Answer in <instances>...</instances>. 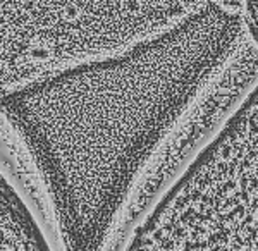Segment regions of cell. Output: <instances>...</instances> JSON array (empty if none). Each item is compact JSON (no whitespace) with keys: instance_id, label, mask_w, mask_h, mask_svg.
<instances>
[{"instance_id":"1","label":"cell","mask_w":258,"mask_h":251,"mask_svg":"<svg viewBox=\"0 0 258 251\" xmlns=\"http://www.w3.org/2000/svg\"><path fill=\"white\" fill-rule=\"evenodd\" d=\"M248 36L243 10L206 0L165 30L0 96L35 167L57 251H115L157 151Z\"/></svg>"},{"instance_id":"2","label":"cell","mask_w":258,"mask_h":251,"mask_svg":"<svg viewBox=\"0 0 258 251\" xmlns=\"http://www.w3.org/2000/svg\"><path fill=\"white\" fill-rule=\"evenodd\" d=\"M0 251H53L40 222L0 169Z\"/></svg>"}]
</instances>
